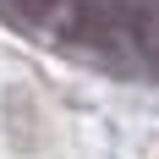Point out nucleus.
<instances>
[{"label": "nucleus", "instance_id": "obj_1", "mask_svg": "<svg viewBox=\"0 0 159 159\" xmlns=\"http://www.w3.org/2000/svg\"><path fill=\"white\" fill-rule=\"evenodd\" d=\"M6 11H16V16H28V22H39V16H49L61 0H0Z\"/></svg>", "mask_w": 159, "mask_h": 159}]
</instances>
